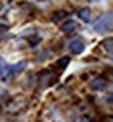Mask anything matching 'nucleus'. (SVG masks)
<instances>
[{
    "label": "nucleus",
    "mask_w": 113,
    "mask_h": 122,
    "mask_svg": "<svg viewBox=\"0 0 113 122\" xmlns=\"http://www.w3.org/2000/svg\"><path fill=\"white\" fill-rule=\"evenodd\" d=\"M84 49H85V42H84L82 38H73V40H70V44H68V51L71 54H82Z\"/></svg>",
    "instance_id": "f03ea898"
},
{
    "label": "nucleus",
    "mask_w": 113,
    "mask_h": 122,
    "mask_svg": "<svg viewBox=\"0 0 113 122\" xmlns=\"http://www.w3.org/2000/svg\"><path fill=\"white\" fill-rule=\"evenodd\" d=\"M52 82H56V77H52V75H50V71H44V73L40 75L38 86H40V87H45V86L52 84Z\"/></svg>",
    "instance_id": "20e7f679"
},
{
    "label": "nucleus",
    "mask_w": 113,
    "mask_h": 122,
    "mask_svg": "<svg viewBox=\"0 0 113 122\" xmlns=\"http://www.w3.org/2000/svg\"><path fill=\"white\" fill-rule=\"evenodd\" d=\"M28 40H30V44H31V46H37V44L40 42L42 38H40V35H31V37H28Z\"/></svg>",
    "instance_id": "9b49d317"
},
{
    "label": "nucleus",
    "mask_w": 113,
    "mask_h": 122,
    "mask_svg": "<svg viewBox=\"0 0 113 122\" xmlns=\"http://www.w3.org/2000/svg\"><path fill=\"white\" fill-rule=\"evenodd\" d=\"M103 49H104V52L113 54V38H104L103 40Z\"/></svg>",
    "instance_id": "1a4fd4ad"
},
{
    "label": "nucleus",
    "mask_w": 113,
    "mask_h": 122,
    "mask_svg": "<svg viewBox=\"0 0 113 122\" xmlns=\"http://www.w3.org/2000/svg\"><path fill=\"white\" fill-rule=\"evenodd\" d=\"M90 2H94V0H90Z\"/></svg>",
    "instance_id": "2eb2a0df"
},
{
    "label": "nucleus",
    "mask_w": 113,
    "mask_h": 122,
    "mask_svg": "<svg viewBox=\"0 0 113 122\" xmlns=\"http://www.w3.org/2000/svg\"><path fill=\"white\" fill-rule=\"evenodd\" d=\"M90 89L92 91H103L106 86H108V82H106V79L104 77H96V79H92L90 80Z\"/></svg>",
    "instance_id": "7ed1b4c3"
},
{
    "label": "nucleus",
    "mask_w": 113,
    "mask_h": 122,
    "mask_svg": "<svg viewBox=\"0 0 113 122\" xmlns=\"http://www.w3.org/2000/svg\"><path fill=\"white\" fill-rule=\"evenodd\" d=\"M26 68V61H21V63H18V65H14V66H10L9 68V73L5 75V79H10V77H14L16 73H19L21 70H25Z\"/></svg>",
    "instance_id": "423d86ee"
},
{
    "label": "nucleus",
    "mask_w": 113,
    "mask_h": 122,
    "mask_svg": "<svg viewBox=\"0 0 113 122\" xmlns=\"http://www.w3.org/2000/svg\"><path fill=\"white\" fill-rule=\"evenodd\" d=\"M68 63H70V58H61L58 63L54 65V68H56V70H64L66 66H68Z\"/></svg>",
    "instance_id": "9d476101"
},
{
    "label": "nucleus",
    "mask_w": 113,
    "mask_h": 122,
    "mask_svg": "<svg viewBox=\"0 0 113 122\" xmlns=\"http://www.w3.org/2000/svg\"><path fill=\"white\" fill-rule=\"evenodd\" d=\"M78 122H89V120H87L85 117H84V119H78Z\"/></svg>",
    "instance_id": "ddd939ff"
},
{
    "label": "nucleus",
    "mask_w": 113,
    "mask_h": 122,
    "mask_svg": "<svg viewBox=\"0 0 113 122\" xmlns=\"http://www.w3.org/2000/svg\"><path fill=\"white\" fill-rule=\"evenodd\" d=\"M94 31H98V33H111L113 31V10L103 14L94 23Z\"/></svg>",
    "instance_id": "f257e3e1"
},
{
    "label": "nucleus",
    "mask_w": 113,
    "mask_h": 122,
    "mask_svg": "<svg viewBox=\"0 0 113 122\" xmlns=\"http://www.w3.org/2000/svg\"><path fill=\"white\" fill-rule=\"evenodd\" d=\"M66 16H68L66 10H56V12L52 14V18H50V21H52V23H59V21L66 19Z\"/></svg>",
    "instance_id": "6e6552de"
},
{
    "label": "nucleus",
    "mask_w": 113,
    "mask_h": 122,
    "mask_svg": "<svg viewBox=\"0 0 113 122\" xmlns=\"http://www.w3.org/2000/svg\"><path fill=\"white\" fill-rule=\"evenodd\" d=\"M106 103H108V105H111V107H113V92L110 94L108 98H106Z\"/></svg>",
    "instance_id": "f8f14e48"
},
{
    "label": "nucleus",
    "mask_w": 113,
    "mask_h": 122,
    "mask_svg": "<svg viewBox=\"0 0 113 122\" xmlns=\"http://www.w3.org/2000/svg\"><path fill=\"white\" fill-rule=\"evenodd\" d=\"M5 31V26H0V33H4Z\"/></svg>",
    "instance_id": "4468645a"
},
{
    "label": "nucleus",
    "mask_w": 113,
    "mask_h": 122,
    "mask_svg": "<svg viewBox=\"0 0 113 122\" xmlns=\"http://www.w3.org/2000/svg\"><path fill=\"white\" fill-rule=\"evenodd\" d=\"M75 30H78V25H77V21H71V19H68V21H64V23L61 25V31H63V33H73Z\"/></svg>",
    "instance_id": "39448f33"
},
{
    "label": "nucleus",
    "mask_w": 113,
    "mask_h": 122,
    "mask_svg": "<svg viewBox=\"0 0 113 122\" xmlns=\"http://www.w3.org/2000/svg\"><path fill=\"white\" fill-rule=\"evenodd\" d=\"M77 16H78L82 21H90V18H92V12H90V9L84 7V9H78V10H77Z\"/></svg>",
    "instance_id": "0eeeda50"
}]
</instances>
